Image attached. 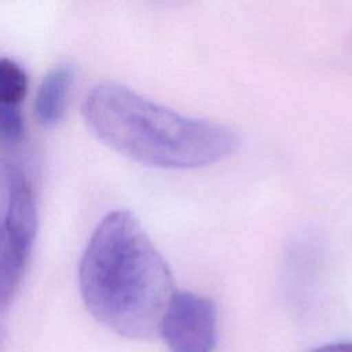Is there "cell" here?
I'll return each instance as SVG.
<instances>
[{
	"label": "cell",
	"mask_w": 352,
	"mask_h": 352,
	"mask_svg": "<svg viewBox=\"0 0 352 352\" xmlns=\"http://www.w3.org/2000/svg\"><path fill=\"white\" fill-rule=\"evenodd\" d=\"M78 283L92 316L132 340L160 334L176 293L166 261L128 210H114L98 224L80 261Z\"/></svg>",
	"instance_id": "1"
},
{
	"label": "cell",
	"mask_w": 352,
	"mask_h": 352,
	"mask_svg": "<svg viewBox=\"0 0 352 352\" xmlns=\"http://www.w3.org/2000/svg\"><path fill=\"white\" fill-rule=\"evenodd\" d=\"M81 109L99 140L142 165L206 166L224 160L239 144L228 125L183 116L116 82L92 87Z\"/></svg>",
	"instance_id": "2"
},
{
	"label": "cell",
	"mask_w": 352,
	"mask_h": 352,
	"mask_svg": "<svg viewBox=\"0 0 352 352\" xmlns=\"http://www.w3.org/2000/svg\"><path fill=\"white\" fill-rule=\"evenodd\" d=\"M3 175L6 199L0 235V300L6 308L19 287L32 253L37 205L30 175L16 158H3Z\"/></svg>",
	"instance_id": "3"
},
{
	"label": "cell",
	"mask_w": 352,
	"mask_h": 352,
	"mask_svg": "<svg viewBox=\"0 0 352 352\" xmlns=\"http://www.w3.org/2000/svg\"><path fill=\"white\" fill-rule=\"evenodd\" d=\"M160 334L170 352H212L217 344L214 302L191 292H176Z\"/></svg>",
	"instance_id": "4"
},
{
	"label": "cell",
	"mask_w": 352,
	"mask_h": 352,
	"mask_svg": "<svg viewBox=\"0 0 352 352\" xmlns=\"http://www.w3.org/2000/svg\"><path fill=\"white\" fill-rule=\"evenodd\" d=\"M74 82V70L70 65L54 67L38 85L34 99V114L40 125H56L66 110Z\"/></svg>",
	"instance_id": "5"
},
{
	"label": "cell",
	"mask_w": 352,
	"mask_h": 352,
	"mask_svg": "<svg viewBox=\"0 0 352 352\" xmlns=\"http://www.w3.org/2000/svg\"><path fill=\"white\" fill-rule=\"evenodd\" d=\"M28 91V77L23 69L11 59L0 63V107L19 109Z\"/></svg>",
	"instance_id": "6"
},
{
	"label": "cell",
	"mask_w": 352,
	"mask_h": 352,
	"mask_svg": "<svg viewBox=\"0 0 352 352\" xmlns=\"http://www.w3.org/2000/svg\"><path fill=\"white\" fill-rule=\"evenodd\" d=\"M0 139L4 150H15L23 143L25 125L19 109L0 107Z\"/></svg>",
	"instance_id": "7"
},
{
	"label": "cell",
	"mask_w": 352,
	"mask_h": 352,
	"mask_svg": "<svg viewBox=\"0 0 352 352\" xmlns=\"http://www.w3.org/2000/svg\"><path fill=\"white\" fill-rule=\"evenodd\" d=\"M314 352H352L351 342H340V344H330L315 349Z\"/></svg>",
	"instance_id": "8"
}]
</instances>
